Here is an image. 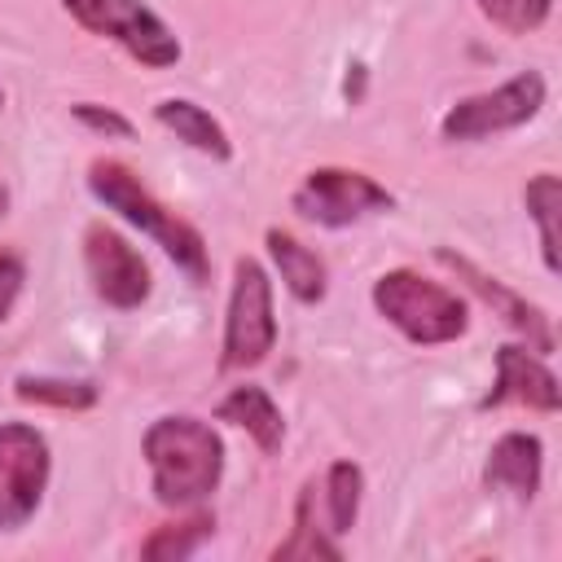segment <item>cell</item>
Here are the masks:
<instances>
[{
    "instance_id": "1",
    "label": "cell",
    "mask_w": 562,
    "mask_h": 562,
    "mask_svg": "<svg viewBox=\"0 0 562 562\" xmlns=\"http://www.w3.org/2000/svg\"><path fill=\"white\" fill-rule=\"evenodd\" d=\"M145 461L154 496L171 509L198 505L220 487L224 474V443L220 435L198 417H158L145 430Z\"/></svg>"
},
{
    "instance_id": "2",
    "label": "cell",
    "mask_w": 562,
    "mask_h": 562,
    "mask_svg": "<svg viewBox=\"0 0 562 562\" xmlns=\"http://www.w3.org/2000/svg\"><path fill=\"white\" fill-rule=\"evenodd\" d=\"M88 189H92V198H97L101 206L119 211L132 228L149 233L193 281L206 277V241H202V233H198L189 220H180L171 206H162V202L140 184V176H136L132 167H123L119 158H97V162L88 167Z\"/></svg>"
},
{
    "instance_id": "3",
    "label": "cell",
    "mask_w": 562,
    "mask_h": 562,
    "mask_svg": "<svg viewBox=\"0 0 562 562\" xmlns=\"http://www.w3.org/2000/svg\"><path fill=\"white\" fill-rule=\"evenodd\" d=\"M373 307L417 347H439L465 334L470 316L465 303L443 290L439 281H426L413 268H391L373 281Z\"/></svg>"
},
{
    "instance_id": "4",
    "label": "cell",
    "mask_w": 562,
    "mask_h": 562,
    "mask_svg": "<svg viewBox=\"0 0 562 562\" xmlns=\"http://www.w3.org/2000/svg\"><path fill=\"white\" fill-rule=\"evenodd\" d=\"M277 347V316H272V281L259 259L241 255L233 263V294L224 316V342H220V373L255 369Z\"/></svg>"
},
{
    "instance_id": "5",
    "label": "cell",
    "mask_w": 562,
    "mask_h": 562,
    "mask_svg": "<svg viewBox=\"0 0 562 562\" xmlns=\"http://www.w3.org/2000/svg\"><path fill=\"white\" fill-rule=\"evenodd\" d=\"M70 9V18L79 26H88L92 35H105L114 44H123L140 66H171L180 61V40L171 35V26L145 9L140 0H61Z\"/></svg>"
},
{
    "instance_id": "6",
    "label": "cell",
    "mask_w": 562,
    "mask_h": 562,
    "mask_svg": "<svg viewBox=\"0 0 562 562\" xmlns=\"http://www.w3.org/2000/svg\"><path fill=\"white\" fill-rule=\"evenodd\" d=\"M48 487V439L26 422H0V531L35 518Z\"/></svg>"
},
{
    "instance_id": "7",
    "label": "cell",
    "mask_w": 562,
    "mask_h": 562,
    "mask_svg": "<svg viewBox=\"0 0 562 562\" xmlns=\"http://www.w3.org/2000/svg\"><path fill=\"white\" fill-rule=\"evenodd\" d=\"M544 105V79L536 70H522L514 79H505L501 88L492 92H474L465 101H457L443 123H439V136L443 140H483V136H496V132H509V127H522L527 119H536Z\"/></svg>"
},
{
    "instance_id": "8",
    "label": "cell",
    "mask_w": 562,
    "mask_h": 562,
    "mask_svg": "<svg viewBox=\"0 0 562 562\" xmlns=\"http://www.w3.org/2000/svg\"><path fill=\"white\" fill-rule=\"evenodd\" d=\"M294 211L312 224H325V228H347L364 215H378V211H391L395 198L364 171H351V167H316L303 176V184L294 189Z\"/></svg>"
},
{
    "instance_id": "9",
    "label": "cell",
    "mask_w": 562,
    "mask_h": 562,
    "mask_svg": "<svg viewBox=\"0 0 562 562\" xmlns=\"http://www.w3.org/2000/svg\"><path fill=\"white\" fill-rule=\"evenodd\" d=\"M83 268H88V281H92L97 299L119 307V312H132L149 299V263L110 224H88L83 228Z\"/></svg>"
},
{
    "instance_id": "10",
    "label": "cell",
    "mask_w": 562,
    "mask_h": 562,
    "mask_svg": "<svg viewBox=\"0 0 562 562\" xmlns=\"http://www.w3.org/2000/svg\"><path fill=\"white\" fill-rule=\"evenodd\" d=\"M501 404H522V408H536V413H558L562 408V386H558L553 369L536 351L505 342L496 351V382L483 395V408H501Z\"/></svg>"
},
{
    "instance_id": "11",
    "label": "cell",
    "mask_w": 562,
    "mask_h": 562,
    "mask_svg": "<svg viewBox=\"0 0 562 562\" xmlns=\"http://www.w3.org/2000/svg\"><path fill=\"white\" fill-rule=\"evenodd\" d=\"M435 259H439L448 272H457V277H461V281H465V285H470V290H474V294H479V299H483V303H487V307H492V312H496L505 325H514L518 334H527V342L536 347V356H549V351H553V329H549V316H544L536 303L518 299L514 290H505L496 277H487L483 268H474L465 255H452L448 246H439V250H435Z\"/></svg>"
},
{
    "instance_id": "12",
    "label": "cell",
    "mask_w": 562,
    "mask_h": 562,
    "mask_svg": "<svg viewBox=\"0 0 562 562\" xmlns=\"http://www.w3.org/2000/svg\"><path fill=\"white\" fill-rule=\"evenodd\" d=\"M540 470H544V443L527 430H505L483 465V483L487 487H505L518 501H531L540 492Z\"/></svg>"
},
{
    "instance_id": "13",
    "label": "cell",
    "mask_w": 562,
    "mask_h": 562,
    "mask_svg": "<svg viewBox=\"0 0 562 562\" xmlns=\"http://www.w3.org/2000/svg\"><path fill=\"white\" fill-rule=\"evenodd\" d=\"M215 417L220 422H233L241 426L263 452H277L281 439H285V422H281V408L272 404V395L263 386H233L220 404H215Z\"/></svg>"
},
{
    "instance_id": "14",
    "label": "cell",
    "mask_w": 562,
    "mask_h": 562,
    "mask_svg": "<svg viewBox=\"0 0 562 562\" xmlns=\"http://www.w3.org/2000/svg\"><path fill=\"white\" fill-rule=\"evenodd\" d=\"M268 255H272V263L285 281V290L299 303H321L325 299V259L312 246H303L285 228H268Z\"/></svg>"
},
{
    "instance_id": "15",
    "label": "cell",
    "mask_w": 562,
    "mask_h": 562,
    "mask_svg": "<svg viewBox=\"0 0 562 562\" xmlns=\"http://www.w3.org/2000/svg\"><path fill=\"white\" fill-rule=\"evenodd\" d=\"M154 119H158L167 132H176V140L193 145L198 154H211V158H228V154H233L228 132H224L202 105H193V101H184V97L158 101V105H154Z\"/></svg>"
},
{
    "instance_id": "16",
    "label": "cell",
    "mask_w": 562,
    "mask_h": 562,
    "mask_svg": "<svg viewBox=\"0 0 562 562\" xmlns=\"http://www.w3.org/2000/svg\"><path fill=\"white\" fill-rule=\"evenodd\" d=\"M272 558H277V562H281V558H329V562L342 558V549H338V544L321 531V522H316V479L303 483L299 505H294V531H290V540H281V544L272 549Z\"/></svg>"
},
{
    "instance_id": "17",
    "label": "cell",
    "mask_w": 562,
    "mask_h": 562,
    "mask_svg": "<svg viewBox=\"0 0 562 562\" xmlns=\"http://www.w3.org/2000/svg\"><path fill=\"white\" fill-rule=\"evenodd\" d=\"M360 492H364V474L356 461H334L321 479V496H325V522L334 536L351 531L356 514H360Z\"/></svg>"
},
{
    "instance_id": "18",
    "label": "cell",
    "mask_w": 562,
    "mask_h": 562,
    "mask_svg": "<svg viewBox=\"0 0 562 562\" xmlns=\"http://www.w3.org/2000/svg\"><path fill=\"white\" fill-rule=\"evenodd\" d=\"M215 531V518L211 514H193L184 522H167V527H154L140 544V558L145 562H184L202 549V540Z\"/></svg>"
},
{
    "instance_id": "19",
    "label": "cell",
    "mask_w": 562,
    "mask_h": 562,
    "mask_svg": "<svg viewBox=\"0 0 562 562\" xmlns=\"http://www.w3.org/2000/svg\"><path fill=\"white\" fill-rule=\"evenodd\" d=\"M527 215L540 228V250H544V268L558 272V211H562V184L553 171H540L527 180Z\"/></svg>"
},
{
    "instance_id": "20",
    "label": "cell",
    "mask_w": 562,
    "mask_h": 562,
    "mask_svg": "<svg viewBox=\"0 0 562 562\" xmlns=\"http://www.w3.org/2000/svg\"><path fill=\"white\" fill-rule=\"evenodd\" d=\"M13 395L22 404H44V408H61V413H79L97 404V386L92 382H70V378H18Z\"/></svg>"
},
{
    "instance_id": "21",
    "label": "cell",
    "mask_w": 562,
    "mask_h": 562,
    "mask_svg": "<svg viewBox=\"0 0 562 562\" xmlns=\"http://www.w3.org/2000/svg\"><path fill=\"white\" fill-rule=\"evenodd\" d=\"M479 9H483V18L496 22L501 31H509V35H527V31L544 26L553 0H479Z\"/></svg>"
},
{
    "instance_id": "22",
    "label": "cell",
    "mask_w": 562,
    "mask_h": 562,
    "mask_svg": "<svg viewBox=\"0 0 562 562\" xmlns=\"http://www.w3.org/2000/svg\"><path fill=\"white\" fill-rule=\"evenodd\" d=\"M75 110V119L83 123V127H92V132H101V136H132V123L123 119V114H114V110H101V105H92V101H79V105H70Z\"/></svg>"
},
{
    "instance_id": "23",
    "label": "cell",
    "mask_w": 562,
    "mask_h": 562,
    "mask_svg": "<svg viewBox=\"0 0 562 562\" xmlns=\"http://www.w3.org/2000/svg\"><path fill=\"white\" fill-rule=\"evenodd\" d=\"M22 277H26L22 259L13 250H0V325H4V316L13 312V303L22 294Z\"/></svg>"
},
{
    "instance_id": "24",
    "label": "cell",
    "mask_w": 562,
    "mask_h": 562,
    "mask_svg": "<svg viewBox=\"0 0 562 562\" xmlns=\"http://www.w3.org/2000/svg\"><path fill=\"white\" fill-rule=\"evenodd\" d=\"M4 215H9V189L0 184V220H4Z\"/></svg>"
},
{
    "instance_id": "25",
    "label": "cell",
    "mask_w": 562,
    "mask_h": 562,
    "mask_svg": "<svg viewBox=\"0 0 562 562\" xmlns=\"http://www.w3.org/2000/svg\"><path fill=\"white\" fill-rule=\"evenodd\" d=\"M0 105H4V92H0Z\"/></svg>"
}]
</instances>
